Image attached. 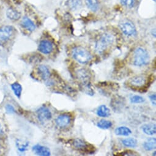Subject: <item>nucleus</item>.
I'll list each match as a JSON object with an SVG mask.
<instances>
[{
    "label": "nucleus",
    "mask_w": 156,
    "mask_h": 156,
    "mask_svg": "<svg viewBox=\"0 0 156 156\" xmlns=\"http://www.w3.org/2000/svg\"><path fill=\"white\" fill-rule=\"evenodd\" d=\"M114 42L113 36L108 33L102 34L96 43L95 49L98 53H102Z\"/></svg>",
    "instance_id": "3"
},
{
    "label": "nucleus",
    "mask_w": 156,
    "mask_h": 156,
    "mask_svg": "<svg viewBox=\"0 0 156 156\" xmlns=\"http://www.w3.org/2000/svg\"><path fill=\"white\" fill-rule=\"evenodd\" d=\"M12 90H13L15 95L18 98H20L22 91V87L19 83H14L11 85Z\"/></svg>",
    "instance_id": "24"
},
{
    "label": "nucleus",
    "mask_w": 156,
    "mask_h": 156,
    "mask_svg": "<svg viewBox=\"0 0 156 156\" xmlns=\"http://www.w3.org/2000/svg\"><path fill=\"white\" fill-rule=\"evenodd\" d=\"M149 61L148 52L141 47L137 48L133 53V64L135 66L141 67L146 65Z\"/></svg>",
    "instance_id": "1"
},
{
    "label": "nucleus",
    "mask_w": 156,
    "mask_h": 156,
    "mask_svg": "<svg viewBox=\"0 0 156 156\" xmlns=\"http://www.w3.org/2000/svg\"><path fill=\"white\" fill-rule=\"evenodd\" d=\"M6 112L8 113H14L16 112V110H15L14 107L11 105H9V104L6 105Z\"/></svg>",
    "instance_id": "28"
},
{
    "label": "nucleus",
    "mask_w": 156,
    "mask_h": 156,
    "mask_svg": "<svg viewBox=\"0 0 156 156\" xmlns=\"http://www.w3.org/2000/svg\"><path fill=\"white\" fill-rule=\"evenodd\" d=\"M71 118L67 114H62L58 116L56 119V124L58 127L65 128L70 123Z\"/></svg>",
    "instance_id": "8"
},
{
    "label": "nucleus",
    "mask_w": 156,
    "mask_h": 156,
    "mask_svg": "<svg viewBox=\"0 0 156 156\" xmlns=\"http://www.w3.org/2000/svg\"><path fill=\"white\" fill-rule=\"evenodd\" d=\"M21 24L24 28L30 31H33L36 28V26L33 22L27 17H24L22 19Z\"/></svg>",
    "instance_id": "13"
},
{
    "label": "nucleus",
    "mask_w": 156,
    "mask_h": 156,
    "mask_svg": "<svg viewBox=\"0 0 156 156\" xmlns=\"http://www.w3.org/2000/svg\"><path fill=\"white\" fill-rule=\"evenodd\" d=\"M154 152V154H153V155H155V152H156L155 151V152Z\"/></svg>",
    "instance_id": "30"
},
{
    "label": "nucleus",
    "mask_w": 156,
    "mask_h": 156,
    "mask_svg": "<svg viewBox=\"0 0 156 156\" xmlns=\"http://www.w3.org/2000/svg\"><path fill=\"white\" fill-rule=\"evenodd\" d=\"M14 29L11 26H4L0 28V45L5 44L12 36Z\"/></svg>",
    "instance_id": "4"
},
{
    "label": "nucleus",
    "mask_w": 156,
    "mask_h": 156,
    "mask_svg": "<svg viewBox=\"0 0 156 156\" xmlns=\"http://www.w3.org/2000/svg\"><path fill=\"white\" fill-rule=\"evenodd\" d=\"M69 7L73 11L80 9L82 6V0H69Z\"/></svg>",
    "instance_id": "20"
},
{
    "label": "nucleus",
    "mask_w": 156,
    "mask_h": 156,
    "mask_svg": "<svg viewBox=\"0 0 156 156\" xmlns=\"http://www.w3.org/2000/svg\"><path fill=\"white\" fill-rule=\"evenodd\" d=\"M143 147L146 151H152L156 147V139L150 138L146 140L143 143Z\"/></svg>",
    "instance_id": "17"
},
{
    "label": "nucleus",
    "mask_w": 156,
    "mask_h": 156,
    "mask_svg": "<svg viewBox=\"0 0 156 156\" xmlns=\"http://www.w3.org/2000/svg\"><path fill=\"white\" fill-rule=\"evenodd\" d=\"M72 55L74 59L81 64L88 62L92 58L90 53L82 47H76L72 51Z\"/></svg>",
    "instance_id": "2"
},
{
    "label": "nucleus",
    "mask_w": 156,
    "mask_h": 156,
    "mask_svg": "<svg viewBox=\"0 0 156 156\" xmlns=\"http://www.w3.org/2000/svg\"><path fill=\"white\" fill-rule=\"evenodd\" d=\"M115 133L116 135L119 136H129L132 133V130L127 127L121 126L117 127Z\"/></svg>",
    "instance_id": "19"
},
{
    "label": "nucleus",
    "mask_w": 156,
    "mask_h": 156,
    "mask_svg": "<svg viewBox=\"0 0 156 156\" xmlns=\"http://www.w3.org/2000/svg\"><path fill=\"white\" fill-rule=\"evenodd\" d=\"M96 113L100 117L106 118L110 116V110L105 105H102L98 108Z\"/></svg>",
    "instance_id": "18"
},
{
    "label": "nucleus",
    "mask_w": 156,
    "mask_h": 156,
    "mask_svg": "<svg viewBox=\"0 0 156 156\" xmlns=\"http://www.w3.org/2000/svg\"><path fill=\"white\" fill-rule=\"evenodd\" d=\"M86 5L87 7L92 11L96 12L99 8L98 0H86Z\"/></svg>",
    "instance_id": "22"
},
{
    "label": "nucleus",
    "mask_w": 156,
    "mask_h": 156,
    "mask_svg": "<svg viewBox=\"0 0 156 156\" xmlns=\"http://www.w3.org/2000/svg\"><path fill=\"white\" fill-rule=\"evenodd\" d=\"M73 145L76 149H79V151H86L88 149V146L86 143V142L79 138H76L74 140Z\"/></svg>",
    "instance_id": "14"
},
{
    "label": "nucleus",
    "mask_w": 156,
    "mask_h": 156,
    "mask_svg": "<svg viewBox=\"0 0 156 156\" xmlns=\"http://www.w3.org/2000/svg\"><path fill=\"white\" fill-rule=\"evenodd\" d=\"M122 143L124 146L128 147H135L137 146L138 141L134 138H128L122 140Z\"/></svg>",
    "instance_id": "21"
},
{
    "label": "nucleus",
    "mask_w": 156,
    "mask_h": 156,
    "mask_svg": "<svg viewBox=\"0 0 156 156\" xmlns=\"http://www.w3.org/2000/svg\"><path fill=\"white\" fill-rule=\"evenodd\" d=\"M53 49V44L51 42L47 41V40H43L42 41L38 47V50L42 53L47 55L50 54Z\"/></svg>",
    "instance_id": "9"
},
{
    "label": "nucleus",
    "mask_w": 156,
    "mask_h": 156,
    "mask_svg": "<svg viewBox=\"0 0 156 156\" xmlns=\"http://www.w3.org/2000/svg\"><path fill=\"white\" fill-rule=\"evenodd\" d=\"M120 28L123 33L127 36H135L136 31L133 23L130 21H126L120 25Z\"/></svg>",
    "instance_id": "5"
},
{
    "label": "nucleus",
    "mask_w": 156,
    "mask_h": 156,
    "mask_svg": "<svg viewBox=\"0 0 156 156\" xmlns=\"http://www.w3.org/2000/svg\"><path fill=\"white\" fill-rule=\"evenodd\" d=\"M38 72L44 80H47L50 76V72L48 67L44 65H40L38 67Z\"/></svg>",
    "instance_id": "16"
},
{
    "label": "nucleus",
    "mask_w": 156,
    "mask_h": 156,
    "mask_svg": "<svg viewBox=\"0 0 156 156\" xmlns=\"http://www.w3.org/2000/svg\"><path fill=\"white\" fill-rule=\"evenodd\" d=\"M141 129L143 132L147 135H153L156 133V126L154 123L144 124Z\"/></svg>",
    "instance_id": "12"
},
{
    "label": "nucleus",
    "mask_w": 156,
    "mask_h": 156,
    "mask_svg": "<svg viewBox=\"0 0 156 156\" xmlns=\"http://www.w3.org/2000/svg\"><path fill=\"white\" fill-rule=\"evenodd\" d=\"M112 125L113 123L111 121L105 119H102L97 124V126L101 129H108L112 127Z\"/></svg>",
    "instance_id": "23"
},
{
    "label": "nucleus",
    "mask_w": 156,
    "mask_h": 156,
    "mask_svg": "<svg viewBox=\"0 0 156 156\" xmlns=\"http://www.w3.org/2000/svg\"><path fill=\"white\" fill-rule=\"evenodd\" d=\"M149 99H150V101H151L152 104H153V105H155V104H156V95H155V94H151V95L149 96Z\"/></svg>",
    "instance_id": "29"
},
{
    "label": "nucleus",
    "mask_w": 156,
    "mask_h": 156,
    "mask_svg": "<svg viewBox=\"0 0 156 156\" xmlns=\"http://www.w3.org/2000/svg\"><path fill=\"white\" fill-rule=\"evenodd\" d=\"M6 16L9 19L16 21L20 18L21 14L14 8H9L6 11Z\"/></svg>",
    "instance_id": "15"
},
{
    "label": "nucleus",
    "mask_w": 156,
    "mask_h": 156,
    "mask_svg": "<svg viewBox=\"0 0 156 156\" xmlns=\"http://www.w3.org/2000/svg\"><path fill=\"white\" fill-rule=\"evenodd\" d=\"M130 101L132 104H141L144 102L145 101V99L142 96L135 95L131 97Z\"/></svg>",
    "instance_id": "25"
},
{
    "label": "nucleus",
    "mask_w": 156,
    "mask_h": 156,
    "mask_svg": "<svg viewBox=\"0 0 156 156\" xmlns=\"http://www.w3.org/2000/svg\"><path fill=\"white\" fill-rule=\"evenodd\" d=\"M153 1H154V2H155V0H153Z\"/></svg>",
    "instance_id": "31"
},
{
    "label": "nucleus",
    "mask_w": 156,
    "mask_h": 156,
    "mask_svg": "<svg viewBox=\"0 0 156 156\" xmlns=\"http://www.w3.org/2000/svg\"><path fill=\"white\" fill-rule=\"evenodd\" d=\"M37 118L39 121L42 123L50 120L52 117L51 113L49 110V109L45 107L40 108L37 110Z\"/></svg>",
    "instance_id": "6"
},
{
    "label": "nucleus",
    "mask_w": 156,
    "mask_h": 156,
    "mask_svg": "<svg viewBox=\"0 0 156 156\" xmlns=\"http://www.w3.org/2000/svg\"><path fill=\"white\" fill-rule=\"evenodd\" d=\"M16 145H17V147L18 149L19 150V151L24 152L27 149L29 143L28 142H27V143L22 142L21 141L20 142H19V141L17 140V143H16Z\"/></svg>",
    "instance_id": "26"
},
{
    "label": "nucleus",
    "mask_w": 156,
    "mask_h": 156,
    "mask_svg": "<svg viewBox=\"0 0 156 156\" xmlns=\"http://www.w3.org/2000/svg\"><path fill=\"white\" fill-rule=\"evenodd\" d=\"M76 75H77L78 79L81 81L83 86H85L90 84V75L88 71L86 69H82L79 70L76 72Z\"/></svg>",
    "instance_id": "7"
},
{
    "label": "nucleus",
    "mask_w": 156,
    "mask_h": 156,
    "mask_svg": "<svg viewBox=\"0 0 156 156\" xmlns=\"http://www.w3.org/2000/svg\"><path fill=\"white\" fill-rule=\"evenodd\" d=\"M33 151L35 154L39 155L49 156L51 155V152L49 148L39 144L34 146L33 147Z\"/></svg>",
    "instance_id": "10"
},
{
    "label": "nucleus",
    "mask_w": 156,
    "mask_h": 156,
    "mask_svg": "<svg viewBox=\"0 0 156 156\" xmlns=\"http://www.w3.org/2000/svg\"><path fill=\"white\" fill-rule=\"evenodd\" d=\"M122 5L127 8H132L135 4V0H121Z\"/></svg>",
    "instance_id": "27"
},
{
    "label": "nucleus",
    "mask_w": 156,
    "mask_h": 156,
    "mask_svg": "<svg viewBox=\"0 0 156 156\" xmlns=\"http://www.w3.org/2000/svg\"><path fill=\"white\" fill-rule=\"evenodd\" d=\"M130 84L134 87H142L146 84V79L143 76H135L130 80Z\"/></svg>",
    "instance_id": "11"
}]
</instances>
